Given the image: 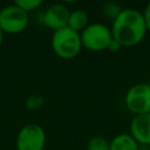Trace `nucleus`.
I'll return each mask as SVG.
<instances>
[{"label": "nucleus", "mask_w": 150, "mask_h": 150, "mask_svg": "<svg viewBox=\"0 0 150 150\" xmlns=\"http://www.w3.org/2000/svg\"><path fill=\"white\" fill-rule=\"evenodd\" d=\"M121 48H122V46H121L116 40H114V39H112V40L110 41V43H109V46H108V49H107V50L115 53V52H118Z\"/></svg>", "instance_id": "16"}, {"label": "nucleus", "mask_w": 150, "mask_h": 150, "mask_svg": "<svg viewBox=\"0 0 150 150\" xmlns=\"http://www.w3.org/2000/svg\"><path fill=\"white\" fill-rule=\"evenodd\" d=\"M70 11L64 4H53L47 7L42 14V25L53 32L67 27Z\"/></svg>", "instance_id": "7"}, {"label": "nucleus", "mask_w": 150, "mask_h": 150, "mask_svg": "<svg viewBox=\"0 0 150 150\" xmlns=\"http://www.w3.org/2000/svg\"><path fill=\"white\" fill-rule=\"evenodd\" d=\"M124 103L134 116L150 112V84L136 83L131 86L125 93Z\"/></svg>", "instance_id": "5"}, {"label": "nucleus", "mask_w": 150, "mask_h": 150, "mask_svg": "<svg viewBox=\"0 0 150 150\" xmlns=\"http://www.w3.org/2000/svg\"><path fill=\"white\" fill-rule=\"evenodd\" d=\"M80 36L82 47L90 52H102L108 49V46L112 40L110 28L100 22L88 23V26L80 33Z\"/></svg>", "instance_id": "3"}, {"label": "nucleus", "mask_w": 150, "mask_h": 150, "mask_svg": "<svg viewBox=\"0 0 150 150\" xmlns=\"http://www.w3.org/2000/svg\"><path fill=\"white\" fill-rule=\"evenodd\" d=\"M43 103H45V101H43V97L41 95L33 94V95L27 97V100L25 102V107L28 110H38L43 105Z\"/></svg>", "instance_id": "14"}, {"label": "nucleus", "mask_w": 150, "mask_h": 150, "mask_svg": "<svg viewBox=\"0 0 150 150\" xmlns=\"http://www.w3.org/2000/svg\"><path fill=\"white\" fill-rule=\"evenodd\" d=\"M122 7L112 1H108L105 4H103L102 6V14L104 18H107L108 20H111V22L117 18V15L122 12Z\"/></svg>", "instance_id": "11"}, {"label": "nucleus", "mask_w": 150, "mask_h": 150, "mask_svg": "<svg viewBox=\"0 0 150 150\" xmlns=\"http://www.w3.org/2000/svg\"><path fill=\"white\" fill-rule=\"evenodd\" d=\"M109 150H139V144L130 134H118L109 141Z\"/></svg>", "instance_id": "9"}, {"label": "nucleus", "mask_w": 150, "mask_h": 150, "mask_svg": "<svg viewBox=\"0 0 150 150\" xmlns=\"http://www.w3.org/2000/svg\"><path fill=\"white\" fill-rule=\"evenodd\" d=\"M69 28L74 29L75 32L81 33L88 26V14L83 9H74L70 11L68 25Z\"/></svg>", "instance_id": "10"}, {"label": "nucleus", "mask_w": 150, "mask_h": 150, "mask_svg": "<svg viewBox=\"0 0 150 150\" xmlns=\"http://www.w3.org/2000/svg\"><path fill=\"white\" fill-rule=\"evenodd\" d=\"M4 32L1 30V28H0V47H1V45H2V42H4Z\"/></svg>", "instance_id": "17"}, {"label": "nucleus", "mask_w": 150, "mask_h": 150, "mask_svg": "<svg viewBox=\"0 0 150 150\" xmlns=\"http://www.w3.org/2000/svg\"><path fill=\"white\" fill-rule=\"evenodd\" d=\"M111 35L122 47L138 45L146 34V27L142 12L135 8H123L111 22Z\"/></svg>", "instance_id": "1"}, {"label": "nucleus", "mask_w": 150, "mask_h": 150, "mask_svg": "<svg viewBox=\"0 0 150 150\" xmlns=\"http://www.w3.org/2000/svg\"><path fill=\"white\" fill-rule=\"evenodd\" d=\"M28 13L22 11L15 4L7 5L0 9V28L4 33L19 34L28 27Z\"/></svg>", "instance_id": "4"}, {"label": "nucleus", "mask_w": 150, "mask_h": 150, "mask_svg": "<svg viewBox=\"0 0 150 150\" xmlns=\"http://www.w3.org/2000/svg\"><path fill=\"white\" fill-rule=\"evenodd\" d=\"M46 145V131L36 123L23 125L18 132L16 150H43Z\"/></svg>", "instance_id": "6"}, {"label": "nucleus", "mask_w": 150, "mask_h": 150, "mask_svg": "<svg viewBox=\"0 0 150 150\" xmlns=\"http://www.w3.org/2000/svg\"><path fill=\"white\" fill-rule=\"evenodd\" d=\"M13 4H15L18 7H20L26 13H29V12H33L40 8L43 1L42 0H15Z\"/></svg>", "instance_id": "13"}, {"label": "nucleus", "mask_w": 150, "mask_h": 150, "mask_svg": "<svg viewBox=\"0 0 150 150\" xmlns=\"http://www.w3.org/2000/svg\"><path fill=\"white\" fill-rule=\"evenodd\" d=\"M87 150H109V141L102 136H94L88 141Z\"/></svg>", "instance_id": "12"}, {"label": "nucleus", "mask_w": 150, "mask_h": 150, "mask_svg": "<svg viewBox=\"0 0 150 150\" xmlns=\"http://www.w3.org/2000/svg\"><path fill=\"white\" fill-rule=\"evenodd\" d=\"M50 46L56 56L63 60H71L76 57L82 49L80 33L68 26L55 30L52 35Z\"/></svg>", "instance_id": "2"}, {"label": "nucleus", "mask_w": 150, "mask_h": 150, "mask_svg": "<svg viewBox=\"0 0 150 150\" xmlns=\"http://www.w3.org/2000/svg\"><path fill=\"white\" fill-rule=\"evenodd\" d=\"M149 84H150V82H149Z\"/></svg>", "instance_id": "18"}, {"label": "nucleus", "mask_w": 150, "mask_h": 150, "mask_svg": "<svg viewBox=\"0 0 150 150\" xmlns=\"http://www.w3.org/2000/svg\"><path fill=\"white\" fill-rule=\"evenodd\" d=\"M130 135L139 145H150V112L132 117L130 122Z\"/></svg>", "instance_id": "8"}, {"label": "nucleus", "mask_w": 150, "mask_h": 150, "mask_svg": "<svg viewBox=\"0 0 150 150\" xmlns=\"http://www.w3.org/2000/svg\"><path fill=\"white\" fill-rule=\"evenodd\" d=\"M142 14H143V19H144V22H145L146 30L150 32V2L145 6V8L142 12Z\"/></svg>", "instance_id": "15"}]
</instances>
